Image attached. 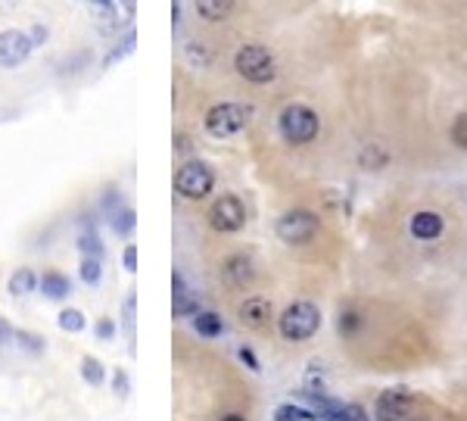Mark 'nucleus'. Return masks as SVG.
Segmentation results:
<instances>
[{"mask_svg": "<svg viewBox=\"0 0 467 421\" xmlns=\"http://www.w3.org/2000/svg\"><path fill=\"white\" fill-rule=\"evenodd\" d=\"M278 328H281V337L290 343L309 340V337H315L318 328H321V309L309 303V300H300V303L284 309V315L278 319Z\"/></svg>", "mask_w": 467, "mask_h": 421, "instance_id": "f257e3e1", "label": "nucleus"}, {"mask_svg": "<svg viewBox=\"0 0 467 421\" xmlns=\"http://www.w3.org/2000/svg\"><path fill=\"white\" fill-rule=\"evenodd\" d=\"M234 69H237L240 79L250 84H268V81H274V75H278V62H274L272 51L262 44L240 47V51L234 53Z\"/></svg>", "mask_w": 467, "mask_h": 421, "instance_id": "f03ea898", "label": "nucleus"}, {"mask_svg": "<svg viewBox=\"0 0 467 421\" xmlns=\"http://www.w3.org/2000/svg\"><path fill=\"white\" fill-rule=\"evenodd\" d=\"M278 129H281V138H284L287 144L302 147V144H311V140L318 138L321 122H318L315 110L302 107V103H290V107H284V112H281Z\"/></svg>", "mask_w": 467, "mask_h": 421, "instance_id": "7ed1b4c3", "label": "nucleus"}, {"mask_svg": "<svg viewBox=\"0 0 467 421\" xmlns=\"http://www.w3.org/2000/svg\"><path fill=\"white\" fill-rule=\"evenodd\" d=\"M250 119H253V107H246V103H215V107L206 112L203 125H206L212 138L224 140V138L240 135V131L250 125Z\"/></svg>", "mask_w": 467, "mask_h": 421, "instance_id": "20e7f679", "label": "nucleus"}, {"mask_svg": "<svg viewBox=\"0 0 467 421\" xmlns=\"http://www.w3.org/2000/svg\"><path fill=\"white\" fill-rule=\"evenodd\" d=\"M175 191H178L184 200H203L215 191V172H212L209 163L203 159H187L178 175H175Z\"/></svg>", "mask_w": 467, "mask_h": 421, "instance_id": "39448f33", "label": "nucleus"}, {"mask_svg": "<svg viewBox=\"0 0 467 421\" xmlns=\"http://www.w3.org/2000/svg\"><path fill=\"white\" fill-rule=\"evenodd\" d=\"M274 231L290 247H302V244H309L318 234V215L309 213V209H290V213L278 219Z\"/></svg>", "mask_w": 467, "mask_h": 421, "instance_id": "423d86ee", "label": "nucleus"}, {"mask_svg": "<svg viewBox=\"0 0 467 421\" xmlns=\"http://www.w3.org/2000/svg\"><path fill=\"white\" fill-rule=\"evenodd\" d=\"M209 225L222 234H234L246 225V206L240 196L234 194H222L209 209Z\"/></svg>", "mask_w": 467, "mask_h": 421, "instance_id": "0eeeda50", "label": "nucleus"}, {"mask_svg": "<svg viewBox=\"0 0 467 421\" xmlns=\"http://www.w3.org/2000/svg\"><path fill=\"white\" fill-rule=\"evenodd\" d=\"M34 53L32 34L23 28H6L0 32V69H19Z\"/></svg>", "mask_w": 467, "mask_h": 421, "instance_id": "6e6552de", "label": "nucleus"}, {"mask_svg": "<svg viewBox=\"0 0 467 421\" xmlns=\"http://www.w3.org/2000/svg\"><path fill=\"white\" fill-rule=\"evenodd\" d=\"M412 406H415V397L405 388H389L380 393L374 418L377 421H405L408 412H412Z\"/></svg>", "mask_w": 467, "mask_h": 421, "instance_id": "1a4fd4ad", "label": "nucleus"}, {"mask_svg": "<svg viewBox=\"0 0 467 421\" xmlns=\"http://www.w3.org/2000/svg\"><path fill=\"white\" fill-rule=\"evenodd\" d=\"M222 275H224V284L228 287L243 291V287H250L253 278H256V265H253V259L246 256V253H234V256L224 259Z\"/></svg>", "mask_w": 467, "mask_h": 421, "instance_id": "9d476101", "label": "nucleus"}, {"mask_svg": "<svg viewBox=\"0 0 467 421\" xmlns=\"http://www.w3.org/2000/svg\"><path fill=\"white\" fill-rule=\"evenodd\" d=\"M78 250H81V256H97L103 259L106 253V244L100 237V231H97V219H91V213H84L81 219H78Z\"/></svg>", "mask_w": 467, "mask_h": 421, "instance_id": "9b49d317", "label": "nucleus"}, {"mask_svg": "<svg viewBox=\"0 0 467 421\" xmlns=\"http://www.w3.org/2000/svg\"><path fill=\"white\" fill-rule=\"evenodd\" d=\"M237 315H240V321H243L246 328L262 331V328L272 321V303H268L265 297H246L243 303H240Z\"/></svg>", "mask_w": 467, "mask_h": 421, "instance_id": "f8f14e48", "label": "nucleus"}, {"mask_svg": "<svg viewBox=\"0 0 467 421\" xmlns=\"http://www.w3.org/2000/svg\"><path fill=\"white\" fill-rule=\"evenodd\" d=\"M38 291L44 293L47 300H53V303H62V300L72 293V281L62 275V272H44L38 281Z\"/></svg>", "mask_w": 467, "mask_h": 421, "instance_id": "ddd939ff", "label": "nucleus"}, {"mask_svg": "<svg viewBox=\"0 0 467 421\" xmlns=\"http://www.w3.org/2000/svg\"><path fill=\"white\" fill-rule=\"evenodd\" d=\"M412 234L417 241H436L443 234V215L436 213H417L412 219Z\"/></svg>", "mask_w": 467, "mask_h": 421, "instance_id": "4468645a", "label": "nucleus"}, {"mask_svg": "<svg viewBox=\"0 0 467 421\" xmlns=\"http://www.w3.org/2000/svg\"><path fill=\"white\" fill-rule=\"evenodd\" d=\"M38 275H34L32 269H16L10 275V281H6V291H10V297H28V293H34L38 291Z\"/></svg>", "mask_w": 467, "mask_h": 421, "instance_id": "2eb2a0df", "label": "nucleus"}, {"mask_svg": "<svg viewBox=\"0 0 467 421\" xmlns=\"http://www.w3.org/2000/svg\"><path fill=\"white\" fill-rule=\"evenodd\" d=\"M106 219H110V228L116 231L119 237H129L131 231H134V225H138V213H134L131 206H119V209H112L110 215H106Z\"/></svg>", "mask_w": 467, "mask_h": 421, "instance_id": "dca6fc26", "label": "nucleus"}, {"mask_svg": "<svg viewBox=\"0 0 467 421\" xmlns=\"http://www.w3.org/2000/svg\"><path fill=\"white\" fill-rule=\"evenodd\" d=\"M194 331L200 337H218L224 331V321L218 312H209V309H200V312L194 315Z\"/></svg>", "mask_w": 467, "mask_h": 421, "instance_id": "f3484780", "label": "nucleus"}, {"mask_svg": "<svg viewBox=\"0 0 467 421\" xmlns=\"http://www.w3.org/2000/svg\"><path fill=\"white\" fill-rule=\"evenodd\" d=\"M234 10V0H196V13L209 23H222Z\"/></svg>", "mask_w": 467, "mask_h": 421, "instance_id": "a211bd4d", "label": "nucleus"}, {"mask_svg": "<svg viewBox=\"0 0 467 421\" xmlns=\"http://www.w3.org/2000/svg\"><path fill=\"white\" fill-rule=\"evenodd\" d=\"M56 325H60V331H66V334H81L84 328H88V319H84V312L81 309H62L60 315H56Z\"/></svg>", "mask_w": 467, "mask_h": 421, "instance_id": "6ab92c4d", "label": "nucleus"}, {"mask_svg": "<svg viewBox=\"0 0 467 421\" xmlns=\"http://www.w3.org/2000/svg\"><path fill=\"white\" fill-rule=\"evenodd\" d=\"M13 343H16L19 349H25V353L32 356H41L47 349V340L41 334L34 331H25V328H19V331H13Z\"/></svg>", "mask_w": 467, "mask_h": 421, "instance_id": "aec40b11", "label": "nucleus"}, {"mask_svg": "<svg viewBox=\"0 0 467 421\" xmlns=\"http://www.w3.org/2000/svg\"><path fill=\"white\" fill-rule=\"evenodd\" d=\"M78 275L88 287H97L103 281V259L97 256H81V263H78Z\"/></svg>", "mask_w": 467, "mask_h": 421, "instance_id": "412c9836", "label": "nucleus"}, {"mask_svg": "<svg viewBox=\"0 0 467 421\" xmlns=\"http://www.w3.org/2000/svg\"><path fill=\"white\" fill-rule=\"evenodd\" d=\"M274 421H318V412L311 409H302V406H293V403H284L274 409Z\"/></svg>", "mask_w": 467, "mask_h": 421, "instance_id": "4be33fe9", "label": "nucleus"}, {"mask_svg": "<svg viewBox=\"0 0 467 421\" xmlns=\"http://www.w3.org/2000/svg\"><path fill=\"white\" fill-rule=\"evenodd\" d=\"M81 378L84 384H91V388H100L106 381V368L100 359H94V356H84L81 359Z\"/></svg>", "mask_w": 467, "mask_h": 421, "instance_id": "5701e85b", "label": "nucleus"}, {"mask_svg": "<svg viewBox=\"0 0 467 421\" xmlns=\"http://www.w3.org/2000/svg\"><path fill=\"white\" fill-rule=\"evenodd\" d=\"M196 312H200V303H196V297L190 291L184 293V297L172 300V315H175V319H187V315L194 319Z\"/></svg>", "mask_w": 467, "mask_h": 421, "instance_id": "b1692460", "label": "nucleus"}, {"mask_svg": "<svg viewBox=\"0 0 467 421\" xmlns=\"http://www.w3.org/2000/svg\"><path fill=\"white\" fill-rule=\"evenodd\" d=\"M112 390H116V397H122V399L131 393V378H129V371H125V368L112 371Z\"/></svg>", "mask_w": 467, "mask_h": 421, "instance_id": "393cba45", "label": "nucleus"}, {"mask_svg": "<svg viewBox=\"0 0 467 421\" xmlns=\"http://www.w3.org/2000/svg\"><path fill=\"white\" fill-rule=\"evenodd\" d=\"M452 140H455V147L467 150V112H462V116L452 122Z\"/></svg>", "mask_w": 467, "mask_h": 421, "instance_id": "a878e982", "label": "nucleus"}, {"mask_svg": "<svg viewBox=\"0 0 467 421\" xmlns=\"http://www.w3.org/2000/svg\"><path fill=\"white\" fill-rule=\"evenodd\" d=\"M119 206H122V191H119V187H106L103 196H100V209L110 215L112 209H119Z\"/></svg>", "mask_w": 467, "mask_h": 421, "instance_id": "bb28decb", "label": "nucleus"}, {"mask_svg": "<svg viewBox=\"0 0 467 421\" xmlns=\"http://www.w3.org/2000/svg\"><path fill=\"white\" fill-rule=\"evenodd\" d=\"M134 309H138V297L129 293V300H125V306H122V328L129 334H134Z\"/></svg>", "mask_w": 467, "mask_h": 421, "instance_id": "cd10ccee", "label": "nucleus"}, {"mask_svg": "<svg viewBox=\"0 0 467 421\" xmlns=\"http://www.w3.org/2000/svg\"><path fill=\"white\" fill-rule=\"evenodd\" d=\"M131 51H134V32L125 34L122 47H116V51H112L110 56H106V62H103V66H112V62H116V60H122V56H125V53H131Z\"/></svg>", "mask_w": 467, "mask_h": 421, "instance_id": "c85d7f7f", "label": "nucleus"}, {"mask_svg": "<svg viewBox=\"0 0 467 421\" xmlns=\"http://www.w3.org/2000/svg\"><path fill=\"white\" fill-rule=\"evenodd\" d=\"M94 331H97V337H100V340H112L119 328H116V321H112V319H100V321L94 325Z\"/></svg>", "mask_w": 467, "mask_h": 421, "instance_id": "c756f323", "label": "nucleus"}, {"mask_svg": "<svg viewBox=\"0 0 467 421\" xmlns=\"http://www.w3.org/2000/svg\"><path fill=\"white\" fill-rule=\"evenodd\" d=\"M356 328H358L356 312H339V334H352Z\"/></svg>", "mask_w": 467, "mask_h": 421, "instance_id": "7c9ffc66", "label": "nucleus"}, {"mask_svg": "<svg viewBox=\"0 0 467 421\" xmlns=\"http://www.w3.org/2000/svg\"><path fill=\"white\" fill-rule=\"evenodd\" d=\"M122 265H125V272H138V247H134V244H129V247H125Z\"/></svg>", "mask_w": 467, "mask_h": 421, "instance_id": "2f4dec72", "label": "nucleus"}, {"mask_svg": "<svg viewBox=\"0 0 467 421\" xmlns=\"http://www.w3.org/2000/svg\"><path fill=\"white\" fill-rule=\"evenodd\" d=\"M28 34H32L34 47H41L47 38H51V32H47V25H44V23H34V25H32V32H28Z\"/></svg>", "mask_w": 467, "mask_h": 421, "instance_id": "473e14b6", "label": "nucleus"}, {"mask_svg": "<svg viewBox=\"0 0 467 421\" xmlns=\"http://www.w3.org/2000/svg\"><path fill=\"white\" fill-rule=\"evenodd\" d=\"M240 362H243V365H246V368H250V371H259V368H262V365H259V359H256V353H253L250 347H240Z\"/></svg>", "mask_w": 467, "mask_h": 421, "instance_id": "72a5a7b5", "label": "nucleus"}, {"mask_svg": "<svg viewBox=\"0 0 467 421\" xmlns=\"http://www.w3.org/2000/svg\"><path fill=\"white\" fill-rule=\"evenodd\" d=\"M6 343H13V328L6 319H0V347H6Z\"/></svg>", "mask_w": 467, "mask_h": 421, "instance_id": "f704fd0d", "label": "nucleus"}, {"mask_svg": "<svg viewBox=\"0 0 467 421\" xmlns=\"http://www.w3.org/2000/svg\"><path fill=\"white\" fill-rule=\"evenodd\" d=\"M218 421H246L243 416H240V412H228V416H222Z\"/></svg>", "mask_w": 467, "mask_h": 421, "instance_id": "c9c22d12", "label": "nucleus"}, {"mask_svg": "<svg viewBox=\"0 0 467 421\" xmlns=\"http://www.w3.org/2000/svg\"><path fill=\"white\" fill-rule=\"evenodd\" d=\"M119 4H122V6H125V10H129V13H134V6H138V0H119Z\"/></svg>", "mask_w": 467, "mask_h": 421, "instance_id": "e433bc0d", "label": "nucleus"}, {"mask_svg": "<svg viewBox=\"0 0 467 421\" xmlns=\"http://www.w3.org/2000/svg\"><path fill=\"white\" fill-rule=\"evenodd\" d=\"M91 4H97V6H112V0H91Z\"/></svg>", "mask_w": 467, "mask_h": 421, "instance_id": "4c0bfd02", "label": "nucleus"}]
</instances>
